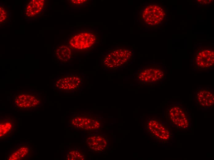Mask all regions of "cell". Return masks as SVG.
Masks as SVG:
<instances>
[{
    "mask_svg": "<svg viewBox=\"0 0 214 160\" xmlns=\"http://www.w3.org/2000/svg\"><path fill=\"white\" fill-rule=\"evenodd\" d=\"M97 38L93 33L83 32L76 34L72 36L69 41L70 48L76 50L88 49L96 42Z\"/></svg>",
    "mask_w": 214,
    "mask_h": 160,
    "instance_id": "7",
    "label": "cell"
},
{
    "mask_svg": "<svg viewBox=\"0 0 214 160\" xmlns=\"http://www.w3.org/2000/svg\"><path fill=\"white\" fill-rule=\"evenodd\" d=\"M198 2L200 4H206L211 3L212 0H197Z\"/></svg>",
    "mask_w": 214,
    "mask_h": 160,
    "instance_id": "20",
    "label": "cell"
},
{
    "mask_svg": "<svg viewBox=\"0 0 214 160\" xmlns=\"http://www.w3.org/2000/svg\"><path fill=\"white\" fill-rule=\"evenodd\" d=\"M16 122L8 116H2L0 118V139H6L10 137L16 131Z\"/></svg>",
    "mask_w": 214,
    "mask_h": 160,
    "instance_id": "12",
    "label": "cell"
},
{
    "mask_svg": "<svg viewBox=\"0 0 214 160\" xmlns=\"http://www.w3.org/2000/svg\"><path fill=\"white\" fill-rule=\"evenodd\" d=\"M83 154L78 151L70 150L68 152L66 159L67 160H81L83 159Z\"/></svg>",
    "mask_w": 214,
    "mask_h": 160,
    "instance_id": "17",
    "label": "cell"
},
{
    "mask_svg": "<svg viewBox=\"0 0 214 160\" xmlns=\"http://www.w3.org/2000/svg\"><path fill=\"white\" fill-rule=\"evenodd\" d=\"M133 55V51L131 49L118 47L109 50L104 55L103 64L107 69H117L129 63Z\"/></svg>",
    "mask_w": 214,
    "mask_h": 160,
    "instance_id": "1",
    "label": "cell"
},
{
    "mask_svg": "<svg viewBox=\"0 0 214 160\" xmlns=\"http://www.w3.org/2000/svg\"><path fill=\"white\" fill-rule=\"evenodd\" d=\"M71 2L74 5H81L87 2L88 0H71Z\"/></svg>",
    "mask_w": 214,
    "mask_h": 160,
    "instance_id": "19",
    "label": "cell"
},
{
    "mask_svg": "<svg viewBox=\"0 0 214 160\" xmlns=\"http://www.w3.org/2000/svg\"><path fill=\"white\" fill-rule=\"evenodd\" d=\"M13 104L14 108L19 110H31L38 109L42 105L41 93L21 91L14 95Z\"/></svg>",
    "mask_w": 214,
    "mask_h": 160,
    "instance_id": "4",
    "label": "cell"
},
{
    "mask_svg": "<svg viewBox=\"0 0 214 160\" xmlns=\"http://www.w3.org/2000/svg\"><path fill=\"white\" fill-rule=\"evenodd\" d=\"M84 77L78 73H67L59 75L54 82V87L62 93H73L83 87Z\"/></svg>",
    "mask_w": 214,
    "mask_h": 160,
    "instance_id": "2",
    "label": "cell"
},
{
    "mask_svg": "<svg viewBox=\"0 0 214 160\" xmlns=\"http://www.w3.org/2000/svg\"><path fill=\"white\" fill-rule=\"evenodd\" d=\"M87 142L92 149L98 152L103 151L106 148L107 145L105 138L99 135L91 136L88 139Z\"/></svg>",
    "mask_w": 214,
    "mask_h": 160,
    "instance_id": "15",
    "label": "cell"
},
{
    "mask_svg": "<svg viewBox=\"0 0 214 160\" xmlns=\"http://www.w3.org/2000/svg\"><path fill=\"white\" fill-rule=\"evenodd\" d=\"M141 18L146 24L156 26L161 23L165 16V12L160 5L149 4L143 8L141 13Z\"/></svg>",
    "mask_w": 214,
    "mask_h": 160,
    "instance_id": "5",
    "label": "cell"
},
{
    "mask_svg": "<svg viewBox=\"0 0 214 160\" xmlns=\"http://www.w3.org/2000/svg\"><path fill=\"white\" fill-rule=\"evenodd\" d=\"M168 119L179 129H185L189 126L190 121L186 108L180 105H175L167 110Z\"/></svg>",
    "mask_w": 214,
    "mask_h": 160,
    "instance_id": "6",
    "label": "cell"
},
{
    "mask_svg": "<svg viewBox=\"0 0 214 160\" xmlns=\"http://www.w3.org/2000/svg\"><path fill=\"white\" fill-rule=\"evenodd\" d=\"M45 1L44 0H32L26 6L25 14L29 17H32L39 13L43 9Z\"/></svg>",
    "mask_w": 214,
    "mask_h": 160,
    "instance_id": "14",
    "label": "cell"
},
{
    "mask_svg": "<svg viewBox=\"0 0 214 160\" xmlns=\"http://www.w3.org/2000/svg\"><path fill=\"white\" fill-rule=\"evenodd\" d=\"M197 68L205 70L212 67L214 62V52L210 49H203L197 52L195 58Z\"/></svg>",
    "mask_w": 214,
    "mask_h": 160,
    "instance_id": "9",
    "label": "cell"
},
{
    "mask_svg": "<svg viewBox=\"0 0 214 160\" xmlns=\"http://www.w3.org/2000/svg\"><path fill=\"white\" fill-rule=\"evenodd\" d=\"M196 98L199 106L203 109H209L214 104V93L210 88H199L196 91Z\"/></svg>",
    "mask_w": 214,
    "mask_h": 160,
    "instance_id": "11",
    "label": "cell"
},
{
    "mask_svg": "<svg viewBox=\"0 0 214 160\" xmlns=\"http://www.w3.org/2000/svg\"><path fill=\"white\" fill-rule=\"evenodd\" d=\"M133 76L140 84L153 85L163 81L165 78V73L160 67H142L138 68Z\"/></svg>",
    "mask_w": 214,
    "mask_h": 160,
    "instance_id": "3",
    "label": "cell"
},
{
    "mask_svg": "<svg viewBox=\"0 0 214 160\" xmlns=\"http://www.w3.org/2000/svg\"><path fill=\"white\" fill-rule=\"evenodd\" d=\"M55 54L58 60L64 62L69 60L72 56L71 49L65 45H61L57 48L55 50Z\"/></svg>",
    "mask_w": 214,
    "mask_h": 160,
    "instance_id": "16",
    "label": "cell"
},
{
    "mask_svg": "<svg viewBox=\"0 0 214 160\" xmlns=\"http://www.w3.org/2000/svg\"><path fill=\"white\" fill-rule=\"evenodd\" d=\"M8 15L7 11L4 7H0V22L1 23L4 22L7 19Z\"/></svg>",
    "mask_w": 214,
    "mask_h": 160,
    "instance_id": "18",
    "label": "cell"
},
{
    "mask_svg": "<svg viewBox=\"0 0 214 160\" xmlns=\"http://www.w3.org/2000/svg\"><path fill=\"white\" fill-rule=\"evenodd\" d=\"M33 148L28 143H21L15 144L6 153L5 159L21 160L28 159L32 157Z\"/></svg>",
    "mask_w": 214,
    "mask_h": 160,
    "instance_id": "8",
    "label": "cell"
},
{
    "mask_svg": "<svg viewBox=\"0 0 214 160\" xmlns=\"http://www.w3.org/2000/svg\"><path fill=\"white\" fill-rule=\"evenodd\" d=\"M147 127L153 137L159 140L166 141L170 138L171 135L166 127L157 119L150 120L148 123Z\"/></svg>",
    "mask_w": 214,
    "mask_h": 160,
    "instance_id": "10",
    "label": "cell"
},
{
    "mask_svg": "<svg viewBox=\"0 0 214 160\" xmlns=\"http://www.w3.org/2000/svg\"><path fill=\"white\" fill-rule=\"evenodd\" d=\"M74 126L86 130H93L98 129L100 127L99 122L92 118L83 116L74 118L72 121Z\"/></svg>",
    "mask_w": 214,
    "mask_h": 160,
    "instance_id": "13",
    "label": "cell"
}]
</instances>
